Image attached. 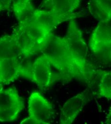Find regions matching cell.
Here are the masks:
<instances>
[{"instance_id": "obj_16", "label": "cell", "mask_w": 111, "mask_h": 124, "mask_svg": "<svg viewBox=\"0 0 111 124\" xmlns=\"http://www.w3.org/2000/svg\"><path fill=\"white\" fill-rule=\"evenodd\" d=\"M99 74L101 76V80L99 85V94L108 100L111 99V71H101Z\"/></svg>"}, {"instance_id": "obj_15", "label": "cell", "mask_w": 111, "mask_h": 124, "mask_svg": "<svg viewBox=\"0 0 111 124\" xmlns=\"http://www.w3.org/2000/svg\"><path fill=\"white\" fill-rule=\"evenodd\" d=\"M98 11L99 21L111 22V0H92Z\"/></svg>"}, {"instance_id": "obj_6", "label": "cell", "mask_w": 111, "mask_h": 124, "mask_svg": "<svg viewBox=\"0 0 111 124\" xmlns=\"http://www.w3.org/2000/svg\"><path fill=\"white\" fill-rule=\"evenodd\" d=\"M81 16V15L75 13L68 15L61 16L55 14L50 11L37 9L34 10L28 17L52 32L59 24Z\"/></svg>"}, {"instance_id": "obj_19", "label": "cell", "mask_w": 111, "mask_h": 124, "mask_svg": "<svg viewBox=\"0 0 111 124\" xmlns=\"http://www.w3.org/2000/svg\"><path fill=\"white\" fill-rule=\"evenodd\" d=\"M111 110H110V113L108 114L107 120L105 122L106 124H111Z\"/></svg>"}, {"instance_id": "obj_4", "label": "cell", "mask_w": 111, "mask_h": 124, "mask_svg": "<svg viewBox=\"0 0 111 124\" xmlns=\"http://www.w3.org/2000/svg\"><path fill=\"white\" fill-rule=\"evenodd\" d=\"M92 52L96 54H105L111 59V22L99 21L89 41Z\"/></svg>"}, {"instance_id": "obj_3", "label": "cell", "mask_w": 111, "mask_h": 124, "mask_svg": "<svg viewBox=\"0 0 111 124\" xmlns=\"http://www.w3.org/2000/svg\"><path fill=\"white\" fill-rule=\"evenodd\" d=\"M25 107L24 100L15 88H3L0 92V122L16 120Z\"/></svg>"}, {"instance_id": "obj_13", "label": "cell", "mask_w": 111, "mask_h": 124, "mask_svg": "<svg viewBox=\"0 0 111 124\" xmlns=\"http://www.w3.org/2000/svg\"><path fill=\"white\" fill-rule=\"evenodd\" d=\"M81 0H49L46 5L49 11L61 16L74 13L79 7Z\"/></svg>"}, {"instance_id": "obj_11", "label": "cell", "mask_w": 111, "mask_h": 124, "mask_svg": "<svg viewBox=\"0 0 111 124\" xmlns=\"http://www.w3.org/2000/svg\"><path fill=\"white\" fill-rule=\"evenodd\" d=\"M20 76L17 58L0 60V84L8 85Z\"/></svg>"}, {"instance_id": "obj_2", "label": "cell", "mask_w": 111, "mask_h": 124, "mask_svg": "<svg viewBox=\"0 0 111 124\" xmlns=\"http://www.w3.org/2000/svg\"><path fill=\"white\" fill-rule=\"evenodd\" d=\"M64 38L73 57L85 67L92 70L91 66L87 60L88 50L87 45L81 31L74 19L69 21L67 33Z\"/></svg>"}, {"instance_id": "obj_1", "label": "cell", "mask_w": 111, "mask_h": 124, "mask_svg": "<svg viewBox=\"0 0 111 124\" xmlns=\"http://www.w3.org/2000/svg\"><path fill=\"white\" fill-rule=\"evenodd\" d=\"M40 52L48 58L51 65L67 79L89 80L92 70L77 62L72 56L64 37L51 34Z\"/></svg>"}, {"instance_id": "obj_10", "label": "cell", "mask_w": 111, "mask_h": 124, "mask_svg": "<svg viewBox=\"0 0 111 124\" xmlns=\"http://www.w3.org/2000/svg\"><path fill=\"white\" fill-rule=\"evenodd\" d=\"M19 22L18 24L21 25L31 36L42 48L48 38L52 34L51 32L37 23L29 17Z\"/></svg>"}, {"instance_id": "obj_7", "label": "cell", "mask_w": 111, "mask_h": 124, "mask_svg": "<svg viewBox=\"0 0 111 124\" xmlns=\"http://www.w3.org/2000/svg\"><path fill=\"white\" fill-rule=\"evenodd\" d=\"M31 81L40 89L49 86L52 80L51 64L47 57L42 54L36 58L33 63Z\"/></svg>"}, {"instance_id": "obj_8", "label": "cell", "mask_w": 111, "mask_h": 124, "mask_svg": "<svg viewBox=\"0 0 111 124\" xmlns=\"http://www.w3.org/2000/svg\"><path fill=\"white\" fill-rule=\"evenodd\" d=\"M88 93L86 89L65 103L61 109L60 124H71L74 122L84 107Z\"/></svg>"}, {"instance_id": "obj_17", "label": "cell", "mask_w": 111, "mask_h": 124, "mask_svg": "<svg viewBox=\"0 0 111 124\" xmlns=\"http://www.w3.org/2000/svg\"><path fill=\"white\" fill-rule=\"evenodd\" d=\"M11 5V0H0V12L9 9Z\"/></svg>"}, {"instance_id": "obj_9", "label": "cell", "mask_w": 111, "mask_h": 124, "mask_svg": "<svg viewBox=\"0 0 111 124\" xmlns=\"http://www.w3.org/2000/svg\"><path fill=\"white\" fill-rule=\"evenodd\" d=\"M12 34L24 55L33 56L40 52L41 46L19 24L15 28Z\"/></svg>"}, {"instance_id": "obj_21", "label": "cell", "mask_w": 111, "mask_h": 124, "mask_svg": "<svg viewBox=\"0 0 111 124\" xmlns=\"http://www.w3.org/2000/svg\"><path fill=\"white\" fill-rule=\"evenodd\" d=\"M3 88V86H2V85L0 84V92L1 91V90Z\"/></svg>"}, {"instance_id": "obj_12", "label": "cell", "mask_w": 111, "mask_h": 124, "mask_svg": "<svg viewBox=\"0 0 111 124\" xmlns=\"http://www.w3.org/2000/svg\"><path fill=\"white\" fill-rule=\"evenodd\" d=\"M22 54L12 34L0 38V60L16 58Z\"/></svg>"}, {"instance_id": "obj_18", "label": "cell", "mask_w": 111, "mask_h": 124, "mask_svg": "<svg viewBox=\"0 0 111 124\" xmlns=\"http://www.w3.org/2000/svg\"><path fill=\"white\" fill-rule=\"evenodd\" d=\"M20 124H37V123L35 120H34V119H33L31 118H30V117H28L26 118H25V119L23 120L20 122Z\"/></svg>"}, {"instance_id": "obj_5", "label": "cell", "mask_w": 111, "mask_h": 124, "mask_svg": "<svg viewBox=\"0 0 111 124\" xmlns=\"http://www.w3.org/2000/svg\"><path fill=\"white\" fill-rule=\"evenodd\" d=\"M28 112L30 118L37 124H49L54 115L52 105L41 93H31L28 100Z\"/></svg>"}, {"instance_id": "obj_20", "label": "cell", "mask_w": 111, "mask_h": 124, "mask_svg": "<svg viewBox=\"0 0 111 124\" xmlns=\"http://www.w3.org/2000/svg\"><path fill=\"white\" fill-rule=\"evenodd\" d=\"M49 0H44V4L46 5Z\"/></svg>"}, {"instance_id": "obj_14", "label": "cell", "mask_w": 111, "mask_h": 124, "mask_svg": "<svg viewBox=\"0 0 111 124\" xmlns=\"http://www.w3.org/2000/svg\"><path fill=\"white\" fill-rule=\"evenodd\" d=\"M11 5L19 21L29 16L34 10L31 0H11Z\"/></svg>"}]
</instances>
